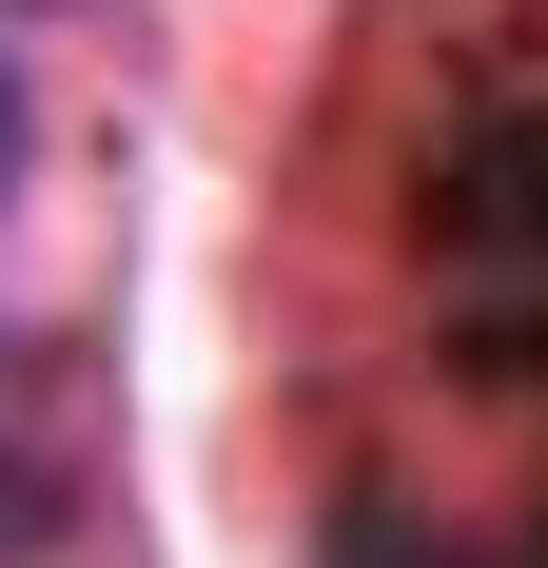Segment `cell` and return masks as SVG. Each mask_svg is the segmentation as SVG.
Instances as JSON below:
<instances>
[{"instance_id":"6da1fadb","label":"cell","mask_w":548,"mask_h":568,"mask_svg":"<svg viewBox=\"0 0 548 568\" xmlns=\"http://www.w3.org/2000/svg\"><path fill=\"white\" fill-rule=\"evenodd\" d=\"M99 490V412H79V353L59 334H0V568H40Z\"/></svg>"},{"instance_id":"7a4b0ae2","label":"cell","mask_w":548,"mask_h":568,"mask_svg":"<svg viewBox=\"0 0 548 568\" xmlns=\"http://www.w3.org/2000/svg\"><path fill=\"white\" fill-rule=\"evenodd\" d=\"M0 196H20V79H0Z\"/></svg>"}]
</instances>
